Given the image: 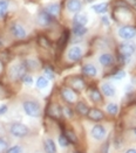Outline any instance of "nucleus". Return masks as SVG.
I'll return each mask as SVG.
<instances>
[{
  "mask_svg": "<svg viewBox=\"0 0 136 153\" xmlns=\"http://www.w3.org/2000/svg\"><path fill=\"white\" fill-rule=\"evenodd\" d=\"M7 131L8 133L14 137V138H18V139H23L29 136L31 133V130L29 128L24 124V123H20V122H12L7 125Z\"/></svg>",
  "mask_w": 136,
  "mask_h": 153,
  "instance_id": "1",
  "label": "nucleus"
},
{
  "mask_svg": "<svg viewBox=\"0 0 136 153\" xmlns=\"http://www.w3.org/2000/svg\"><path fill=\"white\" fill-rule=\"evenodd\" d=\"M26 73H27V70H26V67L23 61L13 62L7 68V77L13 82L21 81V78Z\"/></svg>",
  "mask_w": 136,
  "mask_h": 153,
  "instance_id": "2",
  "label": "nucleus"
},
{
  "mask_svg": "<svg viewBox=\"0 0 136 153\" xmlns=\"http://www.w3.org/2000/svg\"><path fill=\"white\" fill-rule=\"evenodd\" d=\"M23 110L28 117L32 118H39L41 117V105L35 100H25L23 102Z\"/></svg>",
  "mask_w": 136,
  "mask_h": 153,
  "instance_id": "3",
  "label": "nucleus"
},
{
  "mask_svg": "<svg viewBox=\"0 0 136 153\" xmlns=\"http://www.w3.org/2000/svg\"><path fill=\"white\" fill-rule=\"evenodd\" d=\"M8 32L15 40H24L27 38V30L25 26L20 24L19 21H14L8 27Z\"/></svg>",
  "mask_w": 136,
  "mask_h": 153,
  "instance_id": "4",
  "label": "nucleus"
},
{
  "mask_svg": "<svg viewBox=\"0 0 136 153\" xmlns=\"http://www.w3.org/2000/svg\"><path fill=\"white\" fill-rule=\"evenodd\" d=\"M54 21V18L50 16L48 13L46 12L45 10H41L40 12L37 14V24L42 28L50 27Z\"/></svg>",
  "mask_w": 136,
  "mask_h": 153,
  "instance_id": "5",
  "label": "nucleus"
},
{
  "mask_svg": "<svg viewBox=\"0 0 136 153\" xmlns=\"http://www.w3.org/2000/svg\"><path fill=\"white\" fill-rule=\"evenodd\" d=\"M82 55H83V51L82 48L80 46H72L68 51H67V60L69 62H77L82 59Z\"/></svg>",
  "mask_w": 136,
  "mask_h": 153,
  "instance_id": "6",
  "label": "nucleus"
},
{
  "mask_svg": "<svg viewBox=\"0 0 136 153\" xmlns=\"http://www.w3.org/2000/svg\"><path fill=\"white\" fill-rule=\"evenodd\" d=\"M60 95H61V98L67 103V104H73L76 102L77 100V95L73 89H71L69 87H63L60 90Z\"/></svg>",
  "mask_w": 136,
  "mask_h": 153,
  "instance_id": "7",
  "label": "nucleus"
},
{
  "mask_svg": "<svg viewBox=\"0 0 136 153\" xmlns=\"http://www.w3.org/2000/svg\"><path fill=\"white\" fill-rule=\"evenodd\" d=\"M47 116L52 119H55V120L61 119L63 117L62 116V106L59 105L58 103H50L47 108Z\"/></svg>",
  "mask_w": 136,
  "mask_h": 153,
  "instance_id": "8",
  "label": "nucleus"
},
{
  "mask_svg": "<svg viewBox=\"0 0 136 153\" xmlns=\"http://www.w3.org/2000/svg\"><path fill=\"white\" fill-rule=\"evenodd\" d=\"M117 33H119V36L123 40H130V39H134L136 36V29L133 26L129 25H124L122 27H120Z\"/></svg>",
  "mask_w": 136,
  "mask_h": 153,
  "instance_id": "9",
  "label": "nucleus"
},
{
  "mask_svg": "<svg viewBox=\"0 0 136 153\" xmlns=\"http://www.w3.org/2000/svg\"><path fill=\"white\" fill-rule=\"evenodd\" d=\"M136 51V47L134 43H131V42H122L120 46H119V51H120V54L121 55H123V56H130V55H133Z\"/></svg>",
  "mask_w": 136,
  "mask_h": 153,
  "instance_id": "10",
  "label": "nucleus"
},
{
  "mask_svg": "<svg viewBox=\"0 0 136 153\" xmlns=\"http://www.w3.org/2000/svg\"><path fill=\"white\" fill-rule=\"evenodd\" d=\"M90 136L95 140H102L106 137V128L100 124H96L90 130Z\"/></svg>",
  "mask_w": 136,
  "mask_h": 153,
  "instance_id": "11",
  "label": "nucleus"
},
{
  "mask_svg": "<svg viewBox=\"0 0 136 153\" xmlns=\"http://www.w3.org/2000/svg\"><path fill=\"white\" fill-rule=\"evenodd\" d=\"M86 87V83L85 81L79 76H74L69 79V88L73 89L76 92V91H81V90L85 89Z\"/></svg>",
  "mask_w": 136,
  "mask_h": 153,
  "instance_id": "12",
  "label": "nucleus"
},
{
  "mask_svg": "<svg viewBox=\"0 0 136 153\" xmlns=\"http://www.w3.org/2000/svg\"><path fill=\"white\" fill-rule=\"evenodd\" d=\"M23 62L25 64L27 73L28 71H37L40 69V62H39V60L34 59V57H28V59L24 60Z\"/></svg>",
  "mask_w": 136,
  "mask_h": 153,
  "instance_id": "13",
  "label": "nucleus"
},
{
  "mask_svg": "<svg viewBox=\"0 0 136 153\" xmlns=\"http://www.w3.org/2000/svg\"><path fill=\"white\" fill-rule=\"evenodd\" d=\"M66 7H67L68 12L79 13L82 8V1L81 0H67Z\"/></svg>",
  "mask_w": 136,
  "mask_h": 153,
  "instance_id": "14",
  "label": "nucleus"
},
{
  "mask_svg": "<svg viewBox=\"0 0 136 153\" xmlns=\"http://www.w3.org/2000/svg\"><path fill=\"white\" fill-rule=\"evenodd\" d=\"M99 62L103 67H110L115 63V57L110 53H103L99 56Z\"/></svg>",
  "mask_w": 136,
  "mask_h": 153,
  "instance_id": "15",
  "label": "nucleus"
},
{
  "mask_svg": "<svg viewBox=\"0 0 136 153\" xmlns=\"http://www.w3.org/2000/svg\"><path fill=\"white\" fill-rule=\"evenodd\" d=\"M44 152L45 153H56L58 152V147L55 141L52 138H46L44 140Z\"/></svg>",
  "mask_w": 136,
  "mask_h": 153,
  "instance_id": "16",
  "label": "nucleus"
},
{
  "mask_svg": "<svg viewBox=\"0 0 136 153\" xmlns=\"http://www.w3.org/2000/svg\"><path fill=\"white\" fill-rule=\"evenodd\" d=\"M82 74L87 77H95L98 75V68L93 63H86L82 67Z\"/></svg>",
  "mask_w": 136,
  "mask_h": 153,
  "instance_id": "17",
  "label": "nucleus"
},
{
  "mask_svg": "<svg viewBox=\"0 0 136 153\" xmlns=\"http://www.w3.org/2000/svg\"><path fill=\"white\" fill-rule=\"evenodd\" d=\"M46 12L50 14V16H53V18H56V16H59V14L61 12V7H60V5L59 4H48L45 8H44Z\"/></svg>",
  "mask_w": 136,
  "mask_h": 153,
  "instance_id": "18",
  "label": "nucleus"
},
{
  "mask_svg": "<svg viewBox=\"0 0 136 153\" xmlns=\"http://www.w3.org/2000/svg\"><path fill=\"white\" fill-rule=\"evenodd\" d=\"M87 116L89 117V119L95 120V122H100V120H102V119L104 118V114H103L100 109H95V108L89 109V111H88Z\"/></svg>",
  "mask_w": 136,
  "mask_h": 153,
  "instance_id": "19",
  "label": "nucleus"
},
{
  "mask_svg": "<svg viewBox=\"0 0 136 153\" xmlns=\"http://www.w3.org/2000/svg\"><path fill=\"white\" fill-rule=\"evenodd\" d=\"M62 133L65 134L67 140L69 141V144H77V136H76V133L73 130H71V128H62Z\"/></svg>",
  "mask_w": 136,
  "mask_h": 153,
  "instance_id": "20",
  "label": "nucleus"
},
{
  "mask_svg": "<svg viewBox=\"0 0 136 153\" xmlns=\"http://www.w3.org/2000/svg\"><path fill=\"white\" fill-rule=\"evenodd\" d=\"M87 22H88V16L83 13H76L73 18V25L86 26Z\"/></svg>",
  "mask_w": 136,
  "mask_h": 153,
  "instance_id": "21",
  "label": "nucleus"
},
{
  "mask_svg": "<svg viewBox=\"0 0 136 153\" xmlns=\"http://www.w3.org/2000/svg\"><path fill=\"white\" fill-rule=\"evenodd\" d=\"M101 91L107 97H113L115 95V88H114V85L110 84V83H103L101 85Z\"/></svg>",
  "mask_w": 136,
  "mask_h": 153,
  "instance_id": "22",
  "label": "nucleus"
},
{
  "mask_svg": "<svg viewBox=\"0 0 136 153\" xmlns=\"http://www.w3.org/2000/svg\"><path fill=\"white\" fill-rule=\"evenodd\" d=\"M10 10V1L8 0H0V19L6 18Z\"/></svg>",
  "mask_w": 136,
  "mask_h": 153,
  "instance_id": "23",
  "label": "nucleus"
},
{
  "mask_svg": "<svg viewBox=\"0 0 136 153\" xmlns=\"http://www.w3.org/2000/svg\"><path fill=\"white\" fill-rule=\"evenodd\" d=\"M75 111L81 116H87L88 111H89V108L85 102H77L75 105Z\"/></svg>",
  "mask_w": 136,
  "mask_h": 153,
  "instance_id": "24",
  "label": "nucleus"
},
{
  "mask_svg": "<svg viewBox=\"0 0 136 153\" xmlns=\"http://www.w3.org/2000/svg\"><path fill=\"white\" fill-rule=\"evenodd\" d=\"M48 84H50V81H48L46 77L44 76V75L39 76L37 78V81H35V85H37L38 89H40V90L46 89V88L48 87Z\"/></svg>",
  "mask_w": 136,
  "mask_h": 153,
  "instance_id": "25",
  "label": "nucleus"
},
{
  "mask_svg": "<svg viewBox=\"0 0 136 153\" xmlns=\"http://www.w3.org/2000/svg\"><path fill=\"white\" fill-rule=\"evenodd\" d=\"M72 33L74 34L75 36H83L87 33L86 26H80V25H73L72 28Z\"/></svg>",
  "mask_w": 136,
  "mask_h": 153,
  "instance_id": "26",
  "label": "nucleus"
},
{
  "mask_svg": "<svg viewBox=\"0 0 136 153\" xmlns=\"http://www.w3.org/2000/svg\"><path fill=\"white\" fill-rule=\"evenodd\" d=\"M89 97L94 103H101L102 102V95L98 89H92L89 91Z\"/></svg>",
  "mask_w": 136,
  "mask_h": 153,
  "instance_id": "27",
  "label": "nucleus"
},
{
  "mask_svg": "<svg viewBox=\"0 0 136 153\" xmlns=\"http://www.w3.org/2000/svg\"><path fill=\"white\" fill-rule=\"evenodd\" d=\"M44 76L46 77L48 81H52V79L55 78V73H54L52 67H50V65L44 67Z\"/></svg>",
  "mask_w": 136,
  "mask_h": 153,
  "instance_id": "28",
  "label": "nucleus"
},
{
  "mask_svg": "<svg viewBox=\"0 0 136 153\" xmlns=\"http://www.w3.org/2000/svg\"><path fill=\"white\" fill-rule=\"evenodd\" d=\"M5 153H24V147L20 144H15V145L10 146Z\"/></svg>",
  "mask_w": 136,
  "mask_h": 153,
  "instance_id": "29",
  "label": "nucleus"
},
{
  "mask_svg": "<svg viewBox=\"0 0 136 153\" xmlns=\"http://www.w3.org/2000/svg\"><path fill=\"white\" fill-rule=\"evenodd\" d=\"M93 10L96 13H99V14H102V13L107 12V10H108V4L101 2V4H98V5H94V6H93Z\"/></svg>",
  "mask_w": 136,
  "mask_h": 153,
  "instance_id": "30",
  "label": "nucleus"
},
{
  "mask_svg": "<svg viewBox=\"0 0 136 153\" xmlns=\"http://www.w3.org/2000/svg\"><path fill=\"white\" fill-rule=\"evenodd\" d=\"M68 39H69V32H68V30H65L63 34L61 35V38H60V40H59V47H60L61 49L66 47V45H67V42H68Z\"/></svg>",
  "mask_w": 136,
  "mask_h": 153,
  "instance_id": "31",
  "label": "nucleus"
},
{
  "mask_svg": "<svg viewBox=\"0 0 136 153\" xmlns=\"http://www.w3.org/2000/svg\"><path fill=\"white\" fill-rule=\"evenodd\" d=\"M8 147H10V141L7 140L5 137L0 136V153H5Z\"/></svg>",
  "mask_w": 136,
  "mask_h": 153,
  "instance_id": "32",
  "label": "nucleus"
},
{
  "mask_svg": "<svg viewBox=\"0 0 136 153\" xmlns=\"http://www.w3.org/2000/svg\"><path fill=\"white\" fill-rule=\"evenodd\" d=\"M39 45H40L42 48H46V49H48V48L52 47V42H50L46 36H44V35H41V36L39 38Z\"/></svg>",
  "mask_w": 136,
  "mask_h": 153,
  "instance_id": "33",
  "label": "nucleus"
},
{
  "mask_svg": "<svg viewBox=\"0 0 136 153\" xmlns=\"http://www.w3.org/2000/svg\"><path fill=\"white\" fill-rule=\"evenodd\" d=\"M58 143H59V145L61 146L62 149H66V147L69 146V141L67 140V138L65 137V134L62 132L60 133V136L58 137Z\"/></svg>",
  "mask_w": 136,
  "mask_h": 153,
  "instance_id": "34",
  "label": "nucleus"
},
{
  "mask_svg": "<svg viewBox=\"0 0 136 153\" xmlns=\"http://www.w3.org/2000/svg\"><path fill=\"white\" fill-rule=\"evenodd\" d=\"M21 82L26 84V85H32L33 83H34V79H33V76L31 75V74H28V73H26L25 75L23 76L21 78Z\"/></svg>",
  "mask_w": 136,
  "mask_h": 153,
  "instance_id": "35",
  "label": "nucleus"
},
{
  "mask_svg": "<svg viewBox=\"0 0 136 153\" xmlns=\"http://www.w3.org/2000/svg\"><path fill=\"white\" fill-rule=\"evenodd\" d=\"M62 116L66 117V118H72L74 116L73 109L69 108V106H62Z\"/></svg>",
  "mask_w": 136,
  "mask_h": 153,
  "instance_id": "36",
  "label": "nucleus"
},
{
  "mask_svg": "<svg viewBox=\"0 0 136 153\" xmlns=\"http://www.w3.org/2000/svg\"><path fill=\"white\" fill-rule=\"evenodd\" d=\"M107 111H108L110 115H116V114L119 112V106H117V104H115V103H109V104L107 105Z\"/></svg>",
  "mask_w": 136,
  "mask_h": 153,
  "instance_id": "37",
  "label": "nucleus"
},
{
  "mask_svg": "<svg viewBox=\"0 0 136 153\" xmlns=\"http://www.w3.org/2000/svg\"><path fill=\"white\" fill-rule=\"evenodd\" d=\"M7 111H8V105L7 104H0V116H4L7 114Z\"/></svg>",
  "mask_w": 136,
  "mask_h": 153,
  "instance_id": "38",
  "label": "nucleus"
},
{
  "mask_svg": "<svg viewBox=\"0 0 136 153\" xmlns=\"http://www.w3.org/2000/svg\"><path fill=\"white\" fill-rule=\"evenodd\" d=\"M124 76H125V73H124L123 70H119V71L114 75V78H115V79H122Z\"/></svg>",
  "mask_w": 136,
  "mask_h": 153,
  "instance_id": "39",
  "label": "nucleus"
},
{
  "mask_svg": "<svg viewBox=\"0 0 136 153\" xmlns=\"http://www.w3.org/2000/svg\"><path fill=\"white\" fill-rule=\"evenodd\" d=\"M125 153H136V150L135 149H129V150H127Z\"/></svg>",
  "mask_w": 136,
  "mask_h": 153,
  "instance_id": "40",
  "label": "nucleus"
},
{
  "mask_svg": "<svg viewBox=\"0 0 136 153\" xmlns=\"http://www.w3.org/2000/svg\"><path fill=\"white\" fill-rule=\"evenodd\" d=\"M102 21H103V22H104V25H109V21H108V19H106V18H103V19H102Z\"/></svg>",
  "mask_w": 136,
  "mask_h": 153,
  "instance_id": "41",
  "label": "nucleus"
},
{
  "mask_svg": "<svg viewBox=\"0 0 136 153\" xmlns=\"http://www.w3.org/2000/svg\"><path fill=\"white\" fill-rule=\"evenodd\" d=\"M129 2H130L131 5H134V6H136V0H129Z\"/></svg>",
  "mask_w": 136,
  "mask_h": 153,
  "instance_id": "42",
  "label": "nucleus"
},
{
  "mask_svg": "<svg viewBox=\"0 0 136 153\" xmlns=\"http://www.w3.org/2000/svg\"><path fill=\"white\" fill-rule=\"evenodd\" d=\"M134 134H135V136H136V128H134Z\"/></svg>",
  "mask_w": 136,
  "mask_h": 153,
  "instance_id": "43",
  "label": "nucleus"
},
{
  "mask_svg": "<svg viewBox=\"0 0 136 153\" xmlns=\"http://www.w3.org/2000/svg\"><path fill=\"white\" fill-rule=\"evenodd\" d=\"M74 153H83V152H77V151H76V152H74Z\"/></svg>",
  "mask_w": 136,
  "mask_h": 153,
  "instance_id": "44",
  "label": "nucleus"
}]
</instances>
